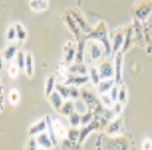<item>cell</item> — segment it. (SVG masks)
<instances>
[{"label":"cell","instance_id":"e0dca14e","mask_svg":"<svg viewBox=\"0 0 152 150\" xmlns=\"http://www.w3.org/2000/svg\"><path fill=\"white\" fill-rule=\"evenodd\" d=\"M18 51V46L16 44H11V45H7L5 49H4V51H3V57L7 61H11L12 59H14L16 56Z\"/></svg>","mask_w":152,"mask_h":150},{"label":"cell","instance_id":"f35d334b","mask_svg":"<svg viewBox=\"0 0 152 150\" xmlns=\"http://www.w3.org/2000/svg\"><path fill=\"white\" fill-rule=\"evenodd\" d=\"M18 72H20V68H18V66L16 64L9 65V76H10V78H14L15 79L17 77Z\"/></svg>","mask_w":152,"mask_h":150},{"label":"cell","instance_id":"f1b7e54d","mask_svg":"<svg viewBox=\"0 0 152 150\" xmlns=\"http://www.w3.org/2000/svg\"><path fill=\"white\" fill-rule=\"evenodd\" d=\"M67 139L71 143H75L79 139V131L77 129V127H72L71 129L67 131Z\"/></svg>","mask_w":152,"mask_h":150},{"label":"cell","instance_id":"ffe728a7","mask_svg":"<svg viewBox=\"0 0 152 150\" xmlns=\"http://www.w3.org/2000/svg\"><path fill=\"white\" fill-rule=\"evenodd\" d=\"M49 0H31L29 6L34 11H44L48 9Z\"/></svg>","mask_w":152,"mask_h":150},{"label":"cell","instance_id":"83f0119b","mask_svg":"<svg viewBox=\"0 0 152 150\" xmlns=\"http://www.w3.org/2000/svg\"><path fill=\"white\" fill-rule=\"evenodd\" d=\"M55 84H56V83H55V77H54V76H50V77L46 79V82H45V95H46V98L54 92Z\"/></svg>","mask_w":152,"mask_h":150},{"label":"cell","instance_id":"7a4b0ae2","mask_svg":"<svg viewBox=\"0 0 152 150\" xmlns=\"http://www.w3.org/2000/svg\"><path fill=\"white\" fill-rule=\"evenodd\" d=\"M80 96H82V99L85 101V104L88 105V109H89L90 111H100V99H97V96L95 95V94H93L90 90H86V89H84V90H82L80 92Z\"/></svg>","mask_w":152,"mask_h":150},{"label":"cell","instance_id":"8fae6325","mask_svg":"<svg viewBox=\"0 0 152 150\" xmlns=\"http://www.w3.org/2000/svg\"><path fill=\"white\" fill-rule=\"evenodd\" d=\"M35 139H37V143L39 145V148H43V149H50L54 146V143L51 140V138L49 137L48 133L45 132H42L38 135H35Z\"/></svg>","mask_w":152,"mask_h":150},{"label":"cell","instance_id":"30bf717a","mask_svg":"<svg viewBox=\"0 0 152 150\" xmlns=\"http://www.w3.org/2000/svg\"><path fill=\"white\" fill-rule=\"evenodd\" d=\"M123 40H124V33L122 29H116L113 31V35H112V53H117L122 49L123 45Z\"/></svg>","mask_w":152,"mask_h":150},{"label":"cell","instance_id":"5b68a950","mask_svg":"<svg viewBox=\"0 0 152 150\" xmlns=\"http://www.w3.org/2000/svg\"><path fill=\"white\" fill-rule=\"evenodd\" d=\"M71 15L74 20V22L77 23V26L79 27V29L83 32V33H89L91 29H90V26H89V23L86 22L85 17L82 15V12L78 11V10H73L71 11Z\"/></svg>","mask_w":152,"mask_h":150},{"label":"cell","instance_id":"484cf974","mask_svg":"<svg viewBox=\"0 0 152 150\" xmlns=\"http://www.w3.org/2000/svg\"><path fill=\"white\" fill-rule=\"evenodd\" d=\"M15 28H16V39L18 42H24V40H26V38H27V31L24 29L23 24L16 23Z\"/></svg>","mask_w":152,"mask_h":150},{"label":"cell","instance_id":"d4e9b609","mask_svg":"<svg viewBox=\"0 0 152 150\" xmlns=\"http://www.w3.org/2000/svg\"><path fill=\"white\" fill-rule=\"evenodd\" d=\"M74 103L72 101V100H67L66 103H63L61 109H60V112L62 115H65V116H69L72 112L74 111Z\"/></svg>","mask_w":152,"mask_h":150},{"label":"cell","instance_id":"3957f363","mask_svg":"<svg viewBox=\"0 0 152 150\" xmlns=\"http://www.w3.org/2000/svg\"><path fill=\"white\" fill-rule=\"evenodd\" d=\"M115 64H113V67H115V83L118 85L122 82V70H123V53L122 51H117L115 53Z\"/></svg>","mask_w":152,"mask_h":150},{"label":"cell","instance_id":"2e32d148","mask_svg":"<svg viewBox=\"0 0 152 150\" xmlns=\"http://www.w3.org/2000/svg\"><path fill=\"white\" fill-rule=\"evenodd\" d=\"M115 84H116V83H115V79H112V78H110V79H102V81H100L99 84L96 85V87H97V92H99L100 94L108 93L110 89H111Z\"/></svg>","mask_w":152,"mask_h":150},{"label":"cell","instance_id":"74e56055","mask_svg":"<svg viewBox=\"0 0 152 150\" xmlns=\"http://www.w3.org/2000/svg\"><path fill=\"white\" fill-rule=\"evenodd\" d=\"M6 39L7 42H14L16 39V28L15 26H10L6 31Z\"/></svg>","mask_w":152,"mask_h":150},{"label":"cell","instance_id":"9c48e42d","mask_svg":"<svg viewBox=\"0 0 152 150\" xmlns=\"http://www.w3.org/2000/svg\"><path fill=\"white\" fill-rule=\"evenodd\" d=\"M99 73L100 77L102 79H110L115 76V67L110 61H104L102 64L99 66Z\"/></svg>","mask_w":152,"mask_h":150},{"label":"cell","instance_id":"277c9868","mask_svg":"<svg viewBox=\"0 0 152 150\" xmlns=\"http://www.w3.org/2000/svg\"><path fill=\"white\" fill-rule=\"evenodd\" d=\"M89 81V76L85 74V76H80V74H73V73H67V76L65 78L62 83H65L67 85H75V87H79V85H84L85 83H88Z\"/></svg>","mask_w":152,"mask_h":150},{"label":"cell","instance_id":"ab89813d","mask_svg":"<svg viewBox=\"0 0 152 150\" xmlns=\"http://www.w3.org/2000/svg\"><path fill=\"white\" fill-rule=\"evenodd\" d=\"M108 95L111 96V99L113 100V101H117V98H118V87L115 84L112 87V88L110 89V92H108Z\"/></svg>","mask_w":152,"mask_h":150},{"label":"cell","instance_id":"60d3db41","mask_svg":"<svg viewBox=\"0 0 152 150\" xmlns=\"http://www.w3.org/2000/svg\"><path fill=\"white\" fill-rule=\"evenodd\" d=\"M113 110H115V112H113V114H116V115H118V114H121V112H122V110H123V104H121L119 101L117 103H115V104H113Z\"/></svg>","mask_w":152,"mask_h":150},{"label":"cell","instance_id":"ac0fdd59","mask_svg":"<svg viewBox=\"0 0 152 150\" xmlns=\"http://www.w3.org/2000/svg\"><path fill=\"white\" fill-rule=\"evenodd\" d=\"M24 72L28 77H33L34 74V65H33V56L31 53L26 54V61H24Z\"/></svg>","mask_w":152,"mask_h":150},{"label":"cell","instance_id":"9a60e30c","mask_svg":"<svg viewBox=\"0 0 152 150\" xmlns=\"http://www.w3.org/2000/svg\"><path fill=\"white\" fill-rule=\"evenodd\" d=\"M48 99L50 100V104H51V106H53L56 111H58V110L61 109V106H62V104H63V98H62L56 90H54L51 94H50V95L48 96Z\"/></svg>","mask_w":152,"mask_h":150},{"label":"cell","instance_id":"52a82bcc","mask_svg":"<svg viewBox=\"0 0 152 150\" xmlns=\"http://www.w3.org/2000/svg\"><path fill=\"white\" fill-rule=\"evenodd\" d=\"M91 40H93V42H91L90 45H89V54H90V57H91V60H94V61H99L101 57L104 56L105 49H104L102 44L99 43L97 40H94V39H91Z\"/></svg>","mask_w":152,"mask_h":150},{"label":"cell","instance_id":"836d02e7","mask_svg":"<svg viewBox=\"0 0 152 150\" xmlns=\"http://www.w3.org/2000/svg\"><path fill=\"white\" fill-rule=\"evenodd\" d=\"M100 103L102 104L105 107L110 109L113 106V104H115V101L111 99V96L108 95V93H105V94H100Z\"/></svg>","mask_w":152,"mask_h":150},{"label":"cell","instance_id":"7402d4cb","mask_svg":"<svg viewBox=\"0 0 152 150\" xmlns=\"http://www.w3.org/2000/svg\"><path fill=\"white\" fill-rule=\"evenodd\" d=\"M88 73H89V81L94 85H97L99 82L101 81V77H100V73H99L97 67L96 66H90L89 70H88Z\"/></svg>","mask_w":152,"mask_h":150},{"label":"cell","instance_id":"7bdbcfd3","mask_svg":"<svg viewBox=\"0 0 152 150\" xmlns=\"http://www.w3.org/2000/svg\"><path fill=\"white\" fill-rule=\"evenodd\" d=\"M28 148H29V149H38V148H39V145H38V143H37V139L34 138V137L29 139V142H28Z\"/></svg>","mask_w":152,"mask_h":150},{"label":"cell","instance_id":"cb8c5ba5","mask_svg":"<svg viewBox=\"0 0 152 150\" xmlns=\"http://www.w3.org/2000/svg\"><path fill=\"white\" fill-rule=\"evenodd\" d=\"M55 90L63 98V99H69V88L65 83H57L55 84Z\"/></svg>","mask_w":152,"mask_h":150},{"label":"cell","instance_id":"d6a6232c","mask_svg":"<svg viewBox=\"0 0 152 150\" xmlns=\"http://www.w3.org/2000/svg\"><path fill=\"white\" fill-rule=\"evenodd\" d=\"M68 121H69V124L72 127H78L80 124V114L79 112L73 111L72 114L68 116Z\"/></svg>","mask_w":152,"mask_h":150},{"label":"cell","instance_id":"44dd1931","mask_svg":"<svg viewBox=\"0 0 152 150\" xmlns=\"http://www.w3.org/2000/svg\"><path fill=\"white\" fill-rule=\"evenodd\" d=\"M44 118H45V122H46V129H48V134H49L50 138H51V140H53L54 145H56V144H57V137H56V134H55V132H54L53 120H51V117H50V116H45Z\"/></svg>","mask_w":152,"mask_h":150},{"label":"cell","instance_id":"6da1fadb","mask_svg":"<svg viewBox=\"0 0 152 150\" xmlns=\"http://www.w3.org/2000/svg\"><path fill=\"white\" fill-rule=\"evenodd\" d=\"M86 38L88 39L97 40L99 43L102 44L106 55H110L112 53V46H111V42L108 39V33H107V28H106V23L104 21L99 22L97 26L93 31L89 32V34H88Z\"/></svg>","mask_w":152,"mask_h":150},{"label":"cell","instance_id":"4316f807","mask_svg":"<svg viewBox=\"0 0 152 150\" xmlns=\"http://www.w3.org/2000/svg\"><path fill=\"white\" fill-rule=\"evenodd\" d=\"M132 37H133V29H132V28H128V29H126V33L124 34V40H123V45H122L123 51H122V53L126 51V50L130 48V44H132Z\"/></svg>","mask_w":152,"mask_h":150},{"label":"cell","instance_id":"8992f818","mask_svg":"<svg viewBox=\"0 0 152 150\" xmlns=\"http://www.w3.org/2000/svg\"><path fill=\"white\" fill-rule=\"evenodd\" d=\"M63 21H65V23L67 24L68 29L74 34L75 39L79 40V39L82 38V31H80L79 27L77 26V23L74 22L73 17H72V15H71V12H69V14H68V12H65V14H63Z\"/></svg>","mask_w":152,"mask_h":150},{"label":"cell","instance_id":"ee69618b","mask_svg":"<svg viewBox=\"0 0 152 150\" xmlns=\"http://www.w3.org/2000/svg\"><path fill=\"white\" fill-rule=\"evenodd\" d=\"M4 107V96L0 95V110H3Z\"/></svg>","mask_w":152,"mask_h":150},{"label":"cell","instance_id":"e575fe53","mask_svg":"<svg viewBox=\"0 0 152 150\" xmlns=\"http://www.w3.org/2000/svg\"><path fill=\"white\" fill-rule=\"evenodd\" d=\"M24 61H26V54L21 50H18L17 54H16V65L18 66L20 70L24 68Z\"/></svg>","mask_w":152,"mask_h":150},{"label":"cell","instance_id":"ba28073f","mask_svg":"<svg viewBox=\"0 0 152 150\" xmlns=\"http://www.w3.org/2000/svg\"><path fill=\"white\" fill-rule=\"evenodd\" d=\"M75 53H77V45L72 42L66 43L63 48V59H65V64L71 65L75 59Z\"/></svg>","mask_w":152,"mask_h":150},{"label":"cell","instance_id":"5bb4252c","mask_svg":"<svg viewBox=\"0 0 152 150\" xmlns=\"http://www.w3.org/2000/svg\"><path fill=\"white\" fill-rule=\"evenodd\" d=\"M53 126H54V132H55V134H56L57 138L65 139L66 137H67V128L63 126V123H62L61 121L56 120V121L53 122Z\"/></svg>","mask_w":152,"mask_h":150},{"label":"cell","instance_id":"8d00e7d4","mask_svg":"<svg viewBox=\"0 0 152 150\" xmlns=\"http://www.w3.org/2000/svg\"><path fill=\"white\" fill-rule=\"evenodd\" d=\"M68 88H69V99H78L80 98V90L78 89V87H75V85H68Z\"/></svg>","mask_w":152,"mask_h":150},{"label":"cell","instance_id":"1f68e13d","mask_svg":"<svg viewBox=\"0 0 152 150\" xmlns=\"http://www.w3.org/2000/svg\"><path fill=\"white\" fill-rule=\"evenodd\" d=\"M94 120V112L88 110L86 112H84V114L80 115V124L82 126H85V124L90 123L91 121Z\"/></svg>","mask_w":152,"mask_h":150},{"label":"cell","instance_id":"f546056e","mask_svg":"<svg viewBox=\"0 0 152 150\" xmlns=\"http://www.w3.org/2000/svg\"><path fill=\"white\" fill-rule=\"evenodd\" d=\"M74 109L75 110H77L78 112H79V114L82 115V114H84V112H86L88 110H89V109H88V105L85 104V101H84V100L82 99H75V101H74Z\"/></svg>","mask_w":152,"mask_h":150},{"label":"cell","instance_id":"7c38bea8","mask_svg":"<svg viewBox=\"0 0 152 150\" xmlns=\"http://www.w3.org/2000/svg\"><path fill=\"white\" fill-rule=\"evenodd\" d=\"M45 129H46V122H45V118H42V120L37 121L35 123L32 124V126L29 127L28 133H29V135L35 137L42 132H45Z\"/></svg>","mask_w":152,"mask_h":150},{"label":"cell","instance_id":"d6986e66","mask_svg":"<svg viewBox=\"0 0 152 150\" xmlns=\"http://www.w3.org/2000/svg\"><path fill=\"white\" fill-rule=\"evenodd\" d=\"M152 11V5H142V6H137L136 11H135V15L139 20H145L150 12Z\"/></svg>","mask_w":152,"mask_h":150},{"label":"cell","instance_id":"f6af8a7d","mask_svg":"<svg viewBox=\"0 0 152 150\" xmlns=\"http://www.w3.org/2000/svg\"><path fill=\"white\" fill-rule=\"evenodd\" d=\"M3 55H0V71H1L3 70Z\"/></svg>","mask_w":152,"mask_h":150},{"label":"cell","instance_id":"4fadbf2b","mask_svg":"<svg viewBox=\"0 0 152 150\" xmlns=\"http://www.w3.org/2000/svg\"><path fill=\"white\" fill-rule=\"evenodd\" d=\"M67 71L69 73H73V74H80V76H85V74H88V67L83 64V62H77V64L68 66Z\"/></svg>","mask_w":152,"mask_h":150},{"label":"cell","instance_id":"d590c367","mask_svg":"<svg viewBox=\"0 0 152 150\" xmlns=\"http://www.w3.org/2000/svg\"><path fill=\"white\" fill-rule=\"evenodd\" d=\"M122 84V83H121ZM117 100L121 103V104H125V101H126V88H125V85L124 84H122L119 88H118V98H117Z\"/></svg>","mask_w":152,"mask_h":150},{"label":"cell","instance_id":"bcb514c9","mask_svg":"<svg viewBox=\"0 0 152 150\" xmlns=\"http://www.w3.org/2000/svg\"><path fill=\"white\" fill-rule=\"evenodd\" d=\"M0 95H3V84H1V81H0Z\"/></svg>","mask_w":152,"mask_h":150},{"label":"cell","instance_id":"4dcf8cb0","mask_svg":"<svg viewBox=\"0 0 152 150\" xmlns=\"http://www.w3.org/2000/svg\"><path fill=\"white\" fill-rule=\"evenodd\" d=\"M9 101L11 105H17L18 101H20V92L14 88L9 92Z\"/></svg>","mask_w":152,"mask_h":150},{"label":"cell","instance_id":"b9f144b4","mask_svg":"<svg viewBox=\"0 0 152 150\" xmlns=\"http://www.w3.org/2000/svg\"><path fill=\"white\" fill-rule=\"evenodd\" d=\"M142 149L144 150H151L152 149V140L150 138H146L142 142Z\"/></svg>","mask_w":152,"mask_h":150},{"label":"cell","instance_id":"603a6c76","mask_svg":"<svg viewBox=\"0 0 152 150\" xmlns=\"http://www.w3.org/2000/svg\"><path fill=\"white\" fill-rule=\"evenodd\" d=\"M121 127H122V121L119 118H115V120L110 121L108 126H107V133L108 134H116L119 132Z\"/></svg>","mask_w":152,"mask_h":150}]
</instances>
